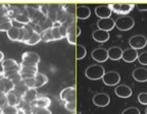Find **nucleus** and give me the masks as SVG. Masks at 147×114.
<instances>
[{
  "instance_id": "1",
  "label": "nucleus",
  "mask_w": 147,
  "mask_h": 114,
  "mask_svg": "<svg viewBox=\"0 0 147 114\" xmlns=\"http://www.w3.org/2000/svg\"><path fill=\"white\" fill-rule=\"evenodd\" d=\"M104 73H105L104 67L102 65H99V64H92V65L88 66L85 70V75L89 80H92L102 78Z\"/></svg>"
},
{
  "instance_id": "2",
  "label": "nucleus",
  "mask_w": 147,
  "mask_h": 114,
  "mask_svg": "<svg viewBox=\"0 0 147 114\" xmlns=\"http://www.w3.org/2000/svg\"><path fill=\"white\" fill-rule=\"evenodd\" d=\"M115 27L119 31H129L134 27L135 21H134V19L131 16L121 15L117 18V21H115Z\"/></svg>"
},
{
  "instance_id": "3",
  "label": "nucleus",
  "mask_w": 147,
  "mask_h": 114,
  "mask_svg": "<svg viewBox=\"0 0 147 114\" xmlns=\"http://www.w3.org/2000/svg\"><path fill=\"white\" fill-rule=\"evenodd\" d=\"M108 6L111 9V11L115 13L121 15H128V13L132 11L135 5L129 4V3H113V4H108Z\"/></svg>"
},
{
  "instance_id": "4",
  "label": "nucleus",
  "mask_w": 147,
  "mask_h": 114,
  "mask_svg": "<svg viewBox=\"0 0 147 114\" xmlns=\"http://www.w3.org/2000/svg\"><path fill=\"white\" fill-rule=\"evenodd\" d=\"M129 44L131 46V48L135 49V50L143 49L147 45V39L143 35H135L129 40Z\"/></svg>"
},
{
  "instance_id": "5",
  "label": "nucleus",
  "mask_w": 147,
  "mask_h": 114,
  "mask_svg": "<svg viewBox=\"0 0 147 114\" xmlns=\"http://www.w3.org/2000/svg\"><path fill=\"white\" fill-rule=\"evenodd\" d=\"M121 80V76L117 71H107L104 73L103 78H102V82L106 84V86H115Z\"/></svg>"
},
{
  "instance_id": "6",
  "label": "nucleus",
  "mask_w": 147,
  "mask_h": 114,
  "mask_svg": "<svg viewBox=\"0 0 147 114\" xmlns=\"http://www.w3.org/2000/svg\"><path fill=\"white\" fill-rule=\"evenodd\" d=\"M60 99L64 102H76V88L67 87L60 92Z\"/></svg>"
},
{
  "instance_id": "7",
  "label": "nucleus",
  "mask_w": 147,
  "mask_h": 114,
  "mask_svg": "<svg viewBox=\"0 0 147 114\" xmlns=\"http://www.w3.org/2000/svg\"><path fill=\"white\" fill-rule=\"evenodd\" d=\"M110 97L105 93H98L93 97V103L98 107H105L109 104Z\"/></svg>"
},
{
  "instance_id": "8",
  "label": "nucleus",
  "mask_w": 147,
  "mask_h": 114,
  "mask_svg": "<svg viewBox=\"0 0 147 114\" xmlns=\"http://www.w3.org/2000/svg\"><path fill=\"white\" fill-rule=\"evenodd\" d=\"M92 58L97 62H105L108 59L107 50L104 48H96L91 53Z\"/></svg>"
},
{
  "instance_id": "9",
  "label": "nucleus",
  "mask_w": 147,
  "mask_h": 114,
  "mask_svg": "<svg viewBox=\"0 0 147 114\" xmlns=\"http://www.w3.org/2000/svg\"><path fill=\"white\" fill-rule=\"evenodd\" d=\"M97 27H98L99 30H102V31H105V32H109L115 27V21H113V18H100L97 23Z\"/></svg>"
},
{
  "instance_id": "10",
  "label": "nucleus",
  "mask_w": 147,
  "mask_h": 114,
  "mask_svg": "<svg viewBox=\"0 0 147 114\" xmlns=\"http://www.w3.org/2000/svg\"><path fill=\"white\" fill-rule=\"evenodd\" d=\"M22 61L30 62V63L38 65L40 62V56L38 55V53L34 52V51H27L22 54Z\"/></svg>"
},
{
  "instance_id": "11",
  "label": "nucleus",
  "mask_w": 147,
  "mask_h": 114,
  "mask_svg": "<svg viewBox=\"0 0 147 114\" xmlns=\"http://www.w3.org/2000/svg\"><path fill=\"white\" fill-rule=\"evenodd\" d=\"M133 78L138 82H147V68L145 67H137L133 70Z\"/></svg>"
},
{
  "instance_id": "12",
  "label": "nucleus",
  "mask_w": 147,
  "mask_h": 114,
  "mask_svg": "<svg viewBox=\"0 0 147 114\" xmlns=\"http://www.w3.org/2000/svg\"><path fill=\"white\" fill-rule=\"evenodd\" d=\"M1 66H2V70L3 71H6V70H20V69H21V65H20V63H18V61H16V60L11 59V58L3 60Z\"/></svg>"
},
{
  "instance_id": "13",
  "label": "nucleus",
  "mask_w": 147,
  "mask_h": 114,
  "mask_svg": "<svg viewBox=\"0 0 147 114\" xmlns=\"http://www.w3.org/2000/svg\"><path fill=\"white\" fill-rule=\"evenodd\" d=\"M123 60L126 62H134L135 60L138 59V51L135 50L133 48H129L126 49V50L123 51V56H122Z\"/></svg>"
},
{
  "instance_id": "14",
  "label": "nucleus",
  "mask_w": 147,
  "mask_h": 114,
  "mask_svg": "<svg viewBox=\"0 0 147 114\" xmlns=\"http://www.w3.org/2000/svg\"><path fill=\"white\" fill-rule=\"evenodd\" d=\"M115 95L121 98H129L132 96V89L127 84H119L115 90Z\"/></svg>"
},
{
  "instance_id": "15",
  "label": "nucleus",
  "mask_w": 147,
  "mask_h": 114,
  "mask_svg": "<svg viewBox=\"0 0 147 114\" xmlns=\"http://www.w3.org/2000/svg\"><path fill=\"white\" fill-rule=\"evenodd\" d=\"M111 9L108 5H99L95 8V14L100 18H108L111 15Z\"/></svg>"
},
{
  "instance_id": "16",
  "label": "nucleus",
  "mask_w": 147,
  "mask_h": 114,
  "mask_svg": "<svg viewBox=\"0 0 147 114\" xmlns=\"http://www.w3.org/2000/svg\"><path fill=\"white\" fill-rule=\"evenodd\" d=\"M92 37H93V39L96 42H98V43H104V42L108 41V39H109V33L97 29L96 31L93 32Z\"/></svg>"
},
{
  "instance_id": "17",
  "label": "nucleus",
  "mask_w": 147,
  "mask_h": 114,
  "mask_svg": "<svg viewBox=\"0 0 147 114\" xmlns=\"http://www.w3.org/2000/svg\"><path fill=\"white\" fill-rule=\"evenodd\" d=\"M76 15L79 19H86L91 15V10L86 5H78L76 9Z\"/></svg>"
},
{
  "instance_id": "18",
  "label": "nucleus",
  "mask_w": 147,
  "mask_h": 114,
  "mask_svg": "<svg viewBox=\"0 0 147 114\" xmlns=\"http://www.w3.org/2000/svg\"><path fill=\"white\" fill-rule=\"evenodd\" d=\"M38 98V92L37 89H29L23 96H22V101L29 104H32L36 99Z\"/></svg>"
},
{
  "instance_id": "19",
  "label": "nucleus",
  "mask_w": 147,
  "mask_h": 114,
  "mask_svg": "<svg viewBox=\"0 0 147 114\" xmlns=\"http://www.w3.org/2000/svg\"><path fill=\"white\" fill-rule=\"evenodd\" d=\"M51 104V100L46 96L38 97L34 102L31 104L33 107H39V108H49Z\"/></svg>"
},
{
  "instance_id": "20",
  "label": "nucleus",
  "mask_w": 147,
  "mask_h": 114,
  "mask_svg": "<svg viewBox=\"0 0 147 114\" xmlns=\"http://www.w3.org/2000/svg\"><path fill=\"white\" fill-rule=\"evenodd\" d=\"M107 54H108V58L111 60H119L123 56V49L121 47H111L107 50Z\"/></svg>"
},
{
  "instance_id": "21",
  "label": "nucleus",
  "mask_w": 147,
  "mask_h": 114,
  "mask_svg": "<svg viewBox=\"0 0 147 114\" xmlns=\"http://www.w3.org/2000/svg\"><path fill=\"white\" fill-rule=\"evenodd\" d=\"M12 21H18V23H23V25H28V23H30V21H31L26 8L24 9V10H22V11H18V14L12 18Z\"/></svg>"
},
{
  "instance_id": "22",
  "label": "nucleus",
  "mask_w": 147,
  "mask_h": 114,
  "mask_svg": "<svg viewBox=\"0 0 147 114\" xmlns=\"http://www.w3.org/2000/svg\"><path fill=\"white\" fill-rule=\"evenodd\" d=\"M6 99H7V105L16 106V107H18V104H20L22 101L21 97L18 96V95H16V93H13L12 91L6 94Z\"/></svg>"
},
{
  "instance_id": "23",
  "label": "nucleus",
  "mask_w": 147,
  "mask_h": 114,
  "mask_svg": "<svg viewBox=\"0 0 147 114\" xmlns=\"http://www.w3.org/2000/svg\"><path fill=\"white\" fill-rule=\"evenodd\" d=\"M28 90H29V88L27 87L26 82H25V80H21V82H18V84H14L12 92H13V93H16L18 96H20L22 98V96H23L24 94H25L26 92L28 91Z\"/></svg>"
},
{
  "instance_id": "24",
  "label": "nucleus",
  "mask_w": 147,
  "mask_h": 114,
  "mask_svg": "<svg viewBox=\"0 0 147 114\" xmlns=\"http://www.w3.org/2000/svg\"><path fill=\"white\" fill-rule=\"evenodd\" d=\"M47 82H48V78L44 73H36V75H35V89L43 87L44 84H47Z\"/></svg>"
},
{
  "instance_id": "25",
  "label": "nucleus",
  "mask_w": 147,
  "mask_h": 114,
  "mask_svg": "<svg viewBox=\"0 0 147 114\" xmlns=\"http://www.w3.org/2000/svg\"><path fill=\"white\" fill-rule=\"evenodd\" d=\"M16 108L18 109V111L23 112L24 114H33V112H34V107L31 104L24 102V101H21V103L18 104Z\"/></svg>"
},
{
  "instance_id": "26",
  "label": "nucleus",
  "mask_w": 147,
  "mask_h": 114,
  "mask_svg": "<svg viewBox=\"0 0 147 114\" xmlns=\"http://www.w3.org/2000/svg\"><path fill=\"white\" fill-rule=\"evenodd\" d=\"M40 36H41V40H42V41H44V42H52V41H54V38H53V36H52V27L44 30L43 33H42Z\"/></svg>"
},
{
  "instance_id": "27",
  "label": "nucleus",
  "mask_w": 147,
  "mask_h": 114,
  "mask_svg": "<svg viewBox=\"0 0 147 114\" xmlns=\"http://www.w3.org/2000/svg\"><path fill=\"white\" fill-rule=\"evenodd\" d=\"M6 34H7V37H8L9 40H11V41H13V42H16V41H18L20 29H18V27H12Z\"/></svg>"
},
{
  "instance_id": "28",
  "label": "nucleus",
  "mask_w": 147,
  "mask_h": 114,
  "mask_svg": "<svg viewBox=\"0 0 147 114\" xmlns=\"http://www.w3.org/2000/svg\"><path fill=\"white\" fill-rule=\"evenodd\" d=\"M12 27H13V25H12L11 18H7V19H5V21H0V31H1V32L7 33Z\"/></svg>"
},
{
  "instance_id": "29",
  "label": "nucleus",
  "mask_w": 147,
  "mask_h": 114,
  "mask_svg": "<svg viewBox=\"0 0 147 114\" xmlns=\"http://www.w3.org/2000/svg\"><path fill=\"white\" fill-rule=\"evenodd\" d=\"M67 39L69 41V44H76L77 42V36H76V32L74 31V25H71L67 29Z\"/></svg>"
},
{
  "instance_id": "30",
  "label": "nucleus",
  "mask_w": 147,
  "mask_h": 114,
  "mask_svg": "<svg viewBox=\"0 0 147 114\" xmlns=\"http://www.w3.org/2000/svg\"><path fill=\"white\" fill-rule=\"evenodd\" d=\"M1 82L3 84V87H4V90H5V93H9V92H11L13 90V87L14 84L11 80H9V78H0Z\"/></svg>"
},
{
  "instance_id": "31",
  "label": "nucleus",
  "mask_w": 147,
  "mask_h": 114,
  "mask_svg": "<svg viewBox=\"0 0 147 114\" xmlns=\"http://www.w3.org/2000/svg\"><path fill=\"white\" fill-rule=\"evenodd\" d=\"M0 114H18V109L16 106L5 105L0 110Z\"/></svg>"
},
{
  "instance_id": "32",
  "label": "nucleus",
  "mask_w": 147,
  "mask_h": 114,
  "mask_svg": "<svg viewBox=\"0 0 147 114\" xmlns=\"http://www.w3.org/2000/svg\"><path fill=\"white\" fill-rule=\"evenodd\" d=\"M87 54V51H86V48L83 45H77L76 47V57L78 60L83 59L84 57Z\"/></svg>"
},
{
  "instance_id": "33",
  "label": "nucleus",
  "mask_w": 147,
  "mask_h": 114,
  "mask_svg": "<svg viewBox=\"0 0 147 114\" xmlns=\"http://www.w3.org/2000/svg\"><path fill=\"white\" fill-rule=\"evenodd\" d=\"M40 41H41V36H40L38 33L34 32L32 34V36H31L30 40L27 42V45H30V46L36 45V44H38Z\"/></svg>"
},
{
  "instance_id": "34",
  "label": "nucleus",
  "mask_w": 147,
  "mask_h": 114,
  "mask_svg": "<svg viewBox=\"0 0 147 114\" xmlns=\"http://www.w3.org/2000/svg\"><path fill=\"white\" fill-rule=\"evenodd\" d=\"M21 65V68H25V69H30V70L33 71H36L38 72V65L34 63H30V62H25V61H22L20 63Z\"/></svg>"
},
{
  "instance_id": "35",
  "label": "nucleus",
  "mask_w": 147,
  "mask_h": 114,
  "mask_svg": "<svg viewBox=\"0 0 147 114\" xmlns=\"http://www.w3.org/2000/svg\"><path fill=\"white\" fill-rule=\"evenodd\" d=\"M33 114H52L48 108H39L34 107V112Z\"/></svg>"
},
{
  "instance_id": "36",
  "label": "nucleus",
  "mask_w": 147,
  "mask_h": 114,
  "mask_svg": "<svg viewBox=\"0 0 147 114\" xmlns=\"http://www.w3.org/2000/svg\"><path fill=\"white\" fill-rule=\"evenodd\" d=\"M52 36L54 38V41H57V40L62 39L61 35L59 32V27H52Z\"/></svg>"
},
{
  "instance_id": "37",
  "label": "nucleus",
  "mask_w": 147,
  "mask_h": 114,
  "mask_svg": "<svg viewBox=\"0 0 147 114\" xmlns=\"http://www.w3.org/2000/svg\"><path fill=\"white\" fill-rule=\"evenodd\" d=\"M138 61H139V63L143 64V65H147V51L142 52L141 54L138 55Z\"/></svg>"
},
{
  "instance_id": "38",
  "label": "nucleus",
  "mask_w": 147,
  "mask_h": 114,
  "mask_svg": "<svg viewBox=\"0 0 147 114\" xmlns=\"http://www.w3.org/2000/svg\"><path fill=\"white\" fill-rule=\"evenodd\" d=\"M122 114H141V112L136 107H129L127 109H125Z\"/></svg>"
},
{
  "instance_id": "39",
  "label": "nucleus",
  "mask_w": 147,
  "mask_h": 114,
  "mask_svg": "<svg viewBox=\"0 0 147 114\" xmlns=\"http://www.w3.org/2000/svg\"><path fill=\"white\" fill-rule=\"evenodd\" d=\"M64 108L69 112L76 111V102H67L64 103Z\"/></svg>"
},
{
  "instance_id": "40",
  "label": "nucleus",
  "mask_w": 147,
  "mask_h": 114,
  "mask_svg": "<svg viewBox=\"0 0 147 114\" xmlns=\"http://www.w3.org/2000/svg\"><path fill=\"white\" fill-rule=\"evenodd\" d=\"M67 29H69V25L67 23H61V25L59 27V32L60 35H61V38H67Z\"/></svg>"
},
{
  "instance_id": "41",
  "label": "nucleus",
  "mask_w": 147,
  "mask_h": 114,
  "mask_svg": "<svg viewBox=\"0 0 147 114\" xmlns=\"http://www.w3.org/2000/svg\"><path fill=\"white\" fill-rule=\"evenodd\" d=\"M138 101L142 105H147V93H140L138 95Z\"/></svg>"
},
{
  "instance_id": "42",
  "label": "nucleus",
  "mask_w": 147,
  "mask_h": 114,
  "mask_svg": "<svg viewBox=\"0 0 147 114\" xmlns=\"http://www.w3.org/2000/svg\"><path fill=\"white\" fill-rule=\"evenodd\" d=\"M9 80H10L12 82H13V84H18V82H21V80H22L21 74H20V73H16V74H14V75H12V76H10V78H9Z\"/></svg>"
},
{
  "instance_id": "43",
  "label": "nucleus",
  "mask_w": 147,
  "mask_h": 114,
  "mask_svg": "<svg viewBox=\"0 0 147 114\" xmlns=\"http://www.w3.org/2000/svg\"><path fill=\"white\" fill-rule=\"evenodd\" d=\"M136 6L141 11H146L147 10V3H138V4H136Z\"/></svg>"
},
{
  "instance_id": "44",
  "label": "nucleus",
  "mask_w": 147,
  "mask_h": 114,
  "mask_svg": "<svg viewBox=\"0 0 147 114\" xmlns=\"http://www.w3.org/2000/svg\"><path fill=\"white\" fill-rule=\"evenodd\" d=\"M80 35H81V29H80V27H78V25H77V27H76V36L79 37Z\"/></svg>"
},
{
  "instance_id": "45",
  "label": "nucleus",
  "mask_w": 147,
  "mask_h": 114,
  "mask_svg": "<svg viewBox=\"0 0 147 114\" xmlns=\"http://www.w3.org/2000/svg\"><path fill=\"white\" fill-rule=\"evenodd\" d=\"M0 91H1V92H4V93H5L4 87H3V84H2V82H1V80H0ZM5 94H6V93H5Z\"/></svg>"
},
{
  "instance_id": "46",
  "label": "nucleus",
  "mask_w": 147,
  "mask_h": 114,
  "mask_svg": "<svg viewBox=\"0 0 147 114\" xmlns=\"http://www.w3.org/2000/svg\"><path fill=\"white\" fill-rule=\"evenodd\" d=\"M3 60H4V54H3V52L0 51V62H3Z\"/></svg>"
},
{
  "instance_id": "47",
  "label": "nucleus",
  "mask_w": 147,
  "mask_h": 114,
  "mask_svg": "<svg viewBox=\"0 0 147 114\" xmlns=\"http://www.w3.org/2000/svg\"><path fill=\"white\" fill-rule=\"evenodd\" d=\"M4 7H5V4H3V3H0V11H1Z\"/></svg>"
},
{
  "instance_id": "48",
  "label": "nucleus",
  "mask_w": 147,
  "mask_h": 114,
  "mask_svg": "<svg viewBox=\"0 0 147 114\" xmlns=\"http://www.w3.org/2000/svg\"><path fill=\"white\" fill-rule=\"evenodd\" d=\"M145 114H147V108L145 109Z\"/></svg>"
},
{
  "instance_id": "49",
  "label": "nucleus",
  "mask_w": 147,
  "mask_h": 114,
  "mask_svg": "<svg viewBox=\"0 0 147 114\" xmlns=\"http://www.w3.org/2000/svg\"><path fill=\"white\" fill-rule=\"evenodd\" d=\"M76 114H82V113H80V112H77V113Z\"/></svg>"
},
{
  "instance_id": "50",
  "label": "nucleus",
  "mask_w": 147,
  "mask_h": 114,
  "mask_svg": "<svg viewBox=\"0 0 147 114\" xmlns=\"http://www.w3.org/2000/svg\"><path fill=\"white\" fill-rule=\"evenodd\" d=\"M75 114H76V113H75Z\"/></svg>"
}]
</instances>
